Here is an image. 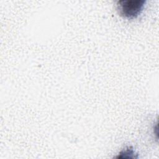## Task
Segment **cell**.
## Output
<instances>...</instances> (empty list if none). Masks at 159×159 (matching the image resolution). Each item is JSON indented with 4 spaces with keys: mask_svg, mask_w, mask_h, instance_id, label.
I'll list each match as a JSON object with an SVG mask.
<instances>
[{
    "mask_svg": "<svg viewBox=\"0 0 159 159\" xmlns=\"http://www.w3.org/2000/svg\"><path fill=\"white\" fill-rule=\"evenodd\" d=\"M145 2L144 0H120L117 5L121 15L127 18H134L142 11Z\"/></svg>",
    "mask_w": 159,
    "mask_h": 159,
    "instance_id": "cell-1",
    "label": "cell"
}]
</instances>
